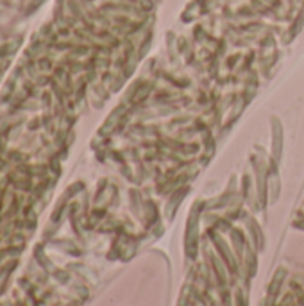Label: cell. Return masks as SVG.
Segmentation results:
<instances>
[{"instance_id":"obj_1","label":"cell","mask_w":304,"mask_h":306,"mask_svg":"<svg viewBox=\"0 0 304 306\" xmlns=\"http://www.w3.org/2000/svg\"><path fill=\"white\" fill-rule=\"evenodd\" d=\"M270 125H272L270 151H272V158L276 159V161H279V159H281V154H283V125H281V122L277 120L276 116H272Z\"/></svg>"}]
</instances>
